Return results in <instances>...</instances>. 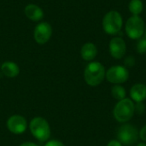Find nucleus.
I'll return each mask as SVG.
<instances>
[{"label":"nucleus","instance_id":"obj_11","mask_svg":"<svg viewBox=\"0 0 146 146\" xmlns=\"http://www.w3.org/2000/svg\"><path fill=\"white\" fill-rule=\"evenodd\" d=\"M131 99L136 103L144 102L146 99V85L143 83H137L130 89Z\"/></svg>","mask_w":146,"mask_h":146},{"label":"nucleus","instance_id":"obj_9","mask_svg":"<svg viewBox=\"0 0 146 146\" xmlns=\"http://www.w3.org/2000/svg\"><path fill=\"white\" fill-rule=\"evenodd\" d=\"M52 28L48 22H41L38 24L34 29L33 36L35 41L39 44H44L47 43L51 36Z\"/></svg>","mask_w":146,"mask_h":146},{"label":"nucleus","instance_id":"obj_12","mask_svg":"<svg viewBox=\"0 0 146 146\" xmlns=\"http://www.w3.org/2000/svg\"><path fill=\"white\" fill-rule=\"evenodd\" d=\"M81 57L87 62L92 61L98 55V48L97 46L91 42L86 43L80 50Z\"/></svg>","mask_w":146,"mask_h":146},{"label":"nucleus","instance_id":"obj_23","mask_svg":"<svg viewBox=\"0 0 146 146\" xmlns=\"http://www.w3.org/2000/svg\"><path fill=\"white\" fill-rule=\"evenodd\" d=\"M20 146H38V145L34 144V143H32V142H25L23 144H21Z\"/></svg>","mask_w":146,"mask_h":146},{"label":"nucleus","instance_id":"obj_14","mask_svg":"<svg viewBox=\"0 0 146 146\" xmlns=\"http://www.w3.org/2000/svg\"><path fill=\"white\" fill-rule=\"evenodd\" d=\"M2 73L8 78H15L20 73V68L15 62H5L1 66Z\"/></svg>","mask_w":146,"mask_h":146},{"label":"nucleus","instance_id":"obj_10","mask_svg":"<svg viewBox=\"0 0 146 146\" xmlns=\"http://www.w3.org/2000/svg\"><path fill=\"white\" fill-rule=\"evenodd\" d=\"M110 53L115 59H121L127 52V44L124 39L121 37L113 38L109 44Z\"/></svg>","mask_w":146,"mask_h":146},{"label":"nucleus","instance_id":"obj_6","mask_svg":"<svg viewBox=\"0 0 146 146\" xmlns=\"http://www.w3.org/2000/svg\"><path fill=\"white\" fill-rule=\"evenodd\" d=\"M145 21L139 15H132L128 18L125 25L127 35L131 39H139L145 33Z\"/></svg>","mask_w":146,"mask_h":146},{"label":"nucleus","instance_id":"obj_15","mask_svg":"<svg viewBox=\"0 0 146 146\" xmlns=\"http://www.w3.org/2000/svg\"><path fill=\"white\" fill-rule=\"evenodd\" d=\"M144 9V4L141 0H131L128 4V9L133 15H139Z\"/></svg>","mask_w":146,"mask_h":146},{"label":"nucleus","instance_id":"obj_17","mask_svg":"<svg viewBox=\"0 0 146 146\" xmlns=\"http://www.w3.org/2000/svg\"><path fill=\"white\" fill-rule=\"evenodd\" d=\"M137 51L139 54H145L146 53V38H140L137 43Z\"/></svg>","mask_w":146,"mask_h":146},{"label":"nucleus","instance_id":"obj_19","mask_svg":"<svg viewBox=\"0 0 146 146\" xmlns=\"http://www.w3.org/2000/svg\"><path fill=\"white\" fill-rule=\"evenodd\" d=\"M136 63L135 58L132 56H128L124 59V67L127 68H133Z\"/></svg>","mask_w":146,"mask_h":146},{"label":"nucleus","instance_id":"obj_1","mask_svg":"<svg viewBox=\"0 0 146 146\" xmlns=\"http://www.w3.org/2000/svg\"><path fill=\"white\" fill-rule=\"evenodd\" d=\"M105 68L99 62H92L85 68L84 79L90 86H99L105 79Z\"/></svg>","mask_w":146,"mask_h":146},{"label":"nucleus","instance_id":"obj_21","mask_svg":"<svg viewBox=\"0 0 146 146\" xmlns=\"http://www.w3.org/2000/svg\"><path fill=\"white\" fill-rule=\"evenodd\" d=\"M44 146H65V145H64V144H63V143H62L61 141L54 139V140H50V141H48V142L45 144V145Z\"/></svg>","mask_w":146,"mask_h":146},{"label":"nucleus","instance_id":"obj_24","mask_svg":"<svg viewBox=\"0 0 146 146\" xmlns=\"http://www.w3.org/2000/svg\"><path fill=\"white\" fill-rule=\"evenodd\" d=\"M136 146H146V143H145V142H141V143H139Z\"/></svg>","mask_w":146,"mask_h":146},{"label":"nucleus","instance_id":"obj_18","mask_svg":"<svg viewBox=\"0 0 146 146\" xmlns=\"http://www.w3.org/2000/svg\"><path fill=\"white\" fill-rule=\"evenodd\" d=\"M145 111V105L144 104V102H139V103H136V104H134V112L138 115H143Z\"/></svg>","mask_w":146,"mask_h":146},{"label":"nucleus","instance_id":"obj_3","mask_svg":"<svg viewBox=\"0 0 146 146\" xmlns=\"http://www.w3.org/2000/svg\"><path fill=\"white\" fill-rule=\"evenodd\" d=\"M102 25L106 33L109 35H116L121 32L123 25L122 16L118 11L110 10L104 16Z\"/></svg>","mask_w":146,"mask_h":146},{"label":"nucleus","instance_id":"obj_8","mask_svg":"<svg viewBox=\"0 0 146 146\" xmlns=\"http://www.w3.org/2000/svg\"><path fill=\"white\" fill-rule=\"evenodd\" d=\"M6 125L9 131L14 134H21L27 130V120L19 115L10 116L8 119Z\"/></svg>","mask_w":146,"mask_h":146},{"label":"nucleus","instance_id":"obj_22","mask_svg":"<svg viewBox=\"0 0 146 146\" xmlns=\"http://www.w3.org/2000/svg\"><path fill=\"white\" fill-rule=\"evenodd\" d=\"M107 146H122V144L117 139H112L108 143Z\"/></svg>","mask_w":146,"mask_h":146},{"label":"nucleus","instance_id":"obj_7","mask_svg":"<svg viewBox=\"0 0 146 146\" xmlns=\"http://www.w3.org/2000/svg\"><path fill=\"white\" fill-rule=\"evenodd\" d=\"M105 78L110 83L121 85L127 81L129 78V72L126 67L116 65L110 68L106 71Z\"/></svg>","mask_w":146,"mask_h":146},{"label":"nucleus","instance_id":"obj_16","mask_svg":"<svg viewBox=\"0 0 146 146\" xmlns=\"http://www.w3.org/2000/svg\"><path fill=\"white\" fill-rule=\"evenodd\" d=\"M111 94H112L113 98L118 101L126 98V96H127L126 89L121 85L113 86L111 88Z\"/></svg>","mask_w":146,"mask_h":146},{"label":"nucleus","instance_id":"obj_2","mask_svg":"<svg viewBox=\"0 0 146 146\" xmlns=\"http://www.w3.org/2000/svg\"><path fill=\"white\" fill-rule=\"evenodd\" d=\"M134 114V103L127 98L118 101L113 110V115L116 121L123 124L129 121Z\"/></svg>","mask_w":146,"mask_h":146},{"label":"nucleus","instance_id":"obj_20","mask_svg":"<svg viewBox=\"0 0 146 146\" xmlns=\"http://www.w3.org/2000/svg\"><path fill=\"white\" fill-rule=\"evenodd\" d=\"M139 135L140 139H141L143 142L146 143V125H145V126L140 129V131L139 132Z\"/></svg>","mask_w":146,"mask_h":146},{"label":"nucleus","instance_id":"obj_13","mask_svg":"<svg viewBox=\"0 0 146 146\" xmlns=\"http://www.w3.org/2000/svg\"><path fill=\"white\" fill-rule=\"evenodd\" d=\"M25 15L33 21H38L44 17V12L41 8L35 4H27L25 8Z\"/></svg>","mask_w":146,"mask_h":146},{"label":"nucleus","instance_id":"obj_4","mask_svg":"<svg viewBox=\"0 0 146 146\" xmlns=\"http://www.w3.org/2000/svg\"><path fill=\"white\" fill-rule=\"evenodd\" d=\"M30 131L33 137L41 142H45L50 136V128L48 121L43 117H34L29 124Z\"/></svg>","mask_w":146,"mask_h":146},{"label":"nucleus","instance_id":"obj_25","mask_svg":"<svg viewBox=\"0 0 146 146\" xmlns=\"http://www.w3.org/2000/svg\"><path fill=\"white\" fill-rule=\"evenodd\" d=\"M144 36H145V38H146V26H145V33H144Z\"/></svg>","mask_w":146,"mask_h":146},{"label":"nucleus","instance_id":"obj_5","mask_svg":"<svg viewBox=\"0 0 146 146\" xmlns=\"http://www.w3.org/2000/svg\"><path fill=\"white\" fill-rule=\"evenodd\" d=\"M139 138V130L132 124L124 123L117 131V140L124 145L131 146L134 145L137 143Z\"/></svg>","mask_w":146,"mask_h":146}]
</instances>
